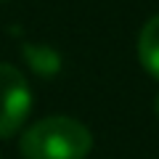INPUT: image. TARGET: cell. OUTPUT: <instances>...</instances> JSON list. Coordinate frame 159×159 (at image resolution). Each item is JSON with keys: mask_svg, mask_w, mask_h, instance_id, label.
<instances>
[{"mask_svg": "<svg viewBox=\"0 0 159 159\" xmlns=\"http://www.w3.org/2000/svg\"><path fill=\"white\" fill-rule=\"evenodd\" d=\"M154 111H157V117H159V96H157V101H154Z\"/></svg>", "mask_w": 159, "mask_h": 159, "instance_id": "277c9868", "label": "cell"}, {"mask_svg": "<svg viewBox=\"0 0 159 159\" xmlns=\"http://www.w3.org/2000/svg\"><path fill=\"white\" fill-rule=\"evenodd\" d=\"M138 58H141L143 69L154 80H159V13L151 16L146 21V27L141 29V37H138Z\"/></svg>", "mask_w": 159, "mask_h": 159, "instance_id": "3957f363", "label": "cell"}, {"mask_svg": "<svg viewBox=\"0 0 159 159\" xmlns=\"http://www.w3.org/2000/svg\"><path fill=\"white\" fill-rule=\"evenodd\" d=\"M90 148V130L72 117L40 119L21 135L24 159H85Z\"/></svg>", "mask_w": 159, "mask_h": 159, "instance_id": "6da1fadb", "label": "cell"}, {"mask_svg": "<svg viewBox=\"0 0 159 159\" xmlns=\"http://www.w3.org/2000/svg\"><path fill=\"white\" fill-rule=\"evenodd\" d=\"M32 93L24 74L11 64H0V138H8L24 125Z\"/></svg>", "mask_w": 159, "mask_h": 159, "instance_id": "7a4b0ae2", "label": "cell"}]
</instances>
